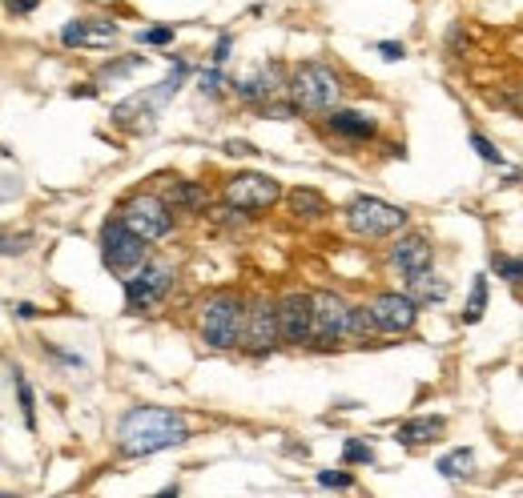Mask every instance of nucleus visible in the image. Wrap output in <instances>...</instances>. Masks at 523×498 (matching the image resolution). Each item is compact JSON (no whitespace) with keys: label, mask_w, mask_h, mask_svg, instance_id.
<instances>
[{"label":"nucleus","mask_w":523,"mask_h":498,"mask_svg":"<svg viewBox=\"0 0 523 498\" xmlns=\"http://www.w3.org/2000/svg\"><path fill=\"white\" fill-rule=\"evenodd\" d=\"M190 438V422L170 406H133L117 422V454L121 458H153Z\"/></svg>","instance_id":"nucleus-1"},{"label":"nucleus","mask_w":523,"mask_h":498,"mask_svg":"<svg viewBox=\"0 0 523 498\" xmlns=\"http://www.w3.org/2000/svg\"><path fill=\"white\" fill-rule=\"evenodd\" d=\"M342 93H347V84H342V77L331 69V64L302 61V64H294V69H291L286 97H291L294 109L306 112V117H326L331 109H339Z\"/></svg>","instance_id":"nucleus-2"},{"label":"nucleus","mask_w":523,"mask_h":498,"mask_svg":"<svg viewBox=\"0 0 523 498\" xmlns=\"http://www.w3.org/2000/svg\"><path fill=\"white\" fill-rule=\"evenodd\" d=\"M246 298L233 289H218V294L202 298L198 306V337L210 350H238L242 330H246Z\"/></svg>","instance_id":"nucleus-3"},{"label":"nucleus","mask_w":523,"mask_h":498,"mask_svg":"<svg viewBox=\"0 0 523 498\" xmlns=\"http://www.w3.org/2000/svg\"><path fill=\"white\" fill-rule=\"evenodd\" d=\"M342 221H347V229L354 233V238L362 241H382V238H395V233L407 229L410 213L403 210V205L395 201H382V197H354V201L342 210Z\"/></svg>","instance_id":"nucleus-4"},{"label":"nucleus","mask_w":523,"mask_h":498,"mask_svg":"<svg viewBox=\"0 0 523 498\" xmlns=\"http://www.w3.org/2000/svg\"><path fill=\"white\" fill-rule=\"evenodd\" d=\"M97 241H101V261H105V269L121 281H125L129 274H137V269L153 258V253H149L153 241H145L142 233H133L121 218H109L105 225H101Z\"/></svg>","instance_id":"nucleus-5"},{"label":"nucleus","mask_w":523,"mask_h":498,"mask_svg":"<svg viewBox=\"0 0 523 498\" xmlns=\"http://www.w3.org/2000/svg\"><path fill=\"white\" fill-rule=\"evenodd\" d=\"M314 298V342L311 350H339L354 342V306L334 289H311Z\"/></svg>","instance_id":"nucleus-6"},{"label":"nucleus","mask_w":523,"mask_h":498,"mask_svg":"<svg viewBox=\"0 0 523 498\" xmlns=\"http://www.w3.org/2000/svg\"><path fill=\"white\" fill-rule=\"evenodd\" d=\"M177 281V266L170 258H149L137 274H129L121 286H125V309L129 314H149L153 306H162L170 298Z\"/></svg>","instance_id":"nucleus-7"},{"label":"nucleus","mask_w":523,"mask_h":498,"mask_svg":"<svg viewBox=\"0 0 523 498\" xmlns=\"http://www.w3.org/2000/svg\"><path fill=\"white\" fill-rule=\"evenodd\" d=\"M117 218L129 225L133 233H142L145 241H165L177 225V213L170 210L162 193H129L125 201L117 205Z\"/></svg>","instance_id":"nucleus-8"},{"label":"nucleus","mask_w":523,"mask_h":498,"mask_svg":"<svg viewBox=\"0 0 523 498\" xmlns=\"http://www.w3.org/2000/svg\"><path fill=\"white\" fill-rule=\"evenodd\" d=\"M282 342V322H278V302L274 298H250L246 306V330H242V346L250 358H270Z\"/></svg>","instance_id":"nucleus-9"},{"label":"nucleus","mask_w":523,"mask_h":498,"mask_svg":"<svg viewBox=\"0 0 523 498\" xmlns=\"http://www.w3.org/2000/svg\"><path fill=\"white\" fill-rule=\"evenodd\" d=\"M282 197H286L282 185L270 173H233V177H226V185H222V201L242 213H266V210H274Z\"/></svg>","instance_id":"nucleus-10"},{"label":"nucleus","mask_w":523,"mask_h":498,"mask_svg":"<svg viewBox=\"0 0 523 498\" xmlns=\"http://www.w3.org/2000/svg\"><path fill=\"white\" fill-rule=\"evenodd\" d=\"M286 84H291V77H286V64L282 61H266V64H258L254 73H246V77H233L230 93L242 101V105L262 109V105H270V101L286 97Z\"/></svg>","instance_id":"nucleus-11"},{"label":"nucleus","mask_w":523,"mask_h":498,"mask_svg":"<svg viewBox=\"0 0 523 498\" xmlns=\"http://www.w3.org/2000/svg\"><path fill=\"white\" fill-rule=\"evenodd\" d=\"M367 309H370V317H375L379 334H410L419 326V314H423V306H419L407 289H379L367 302Z\"/></svg>","instance_id":"nucleus-12"},{"label":"nucleus","mask_w":523,"mask_h":498,"mask_svg":"<svg viewBox=\"0 0 523 498\" xmlns=\"http://www.w3.org/2000/svg\"><path fill=\"white\" fill-rule=\"evenodd\" d=\"M387 266H390V274L395 278H415V274H423V269H431L435 266V246H431V238L427 233H395V241L387 246Z\"/></svg>","instance_id":"nucleus-13"},{"label":"nucleus","mask_w":523,"mask_h":498,"mask_svg":"<svg viewBox=\"0 0 523 498\" xmlns=\"http://www.w3.org/2000/svg\"><path fill=\"white\" fill-rule=\"evenodd\" d=\"M278 322H282L286 346H311L314 342V298L306 289H291L278 298Z\"/></svg>","instance_id":"nucleus-14"},{"label":"nucleus","mask_w":523,"mask_h":498,"mask_svg":"<svg viewBox=\"0 0 523 498\" xmlns=\"http://www.w3.org/2000/svg\"><path fill=\"white\" fill-rule=\"evenodd\" d=\"M121 28L117 21H109V16H77V21H69L61 28V44L64 49H109V44H117Z\"/></svg>","instance_id":"nucleus-15"},{"label":"nucleus","mask_w":523,"mask_h":498,"mask_svg":"<svg viewBox=\"0 0 523 498\" xmlns=\"http://www.w3.org/2000/svg\"><path fill=\"white\" fill-rule=\"evenodd\" d=\"M326 133L339 137V141H354V145H367V141L379 137V121L367 117L359 109H331L326 112Z\"/></svg>","instance_id":"nucleus-16"},{"label":"nucleus","mask_w":523,"mask_h":498,"mask_svg":"<svg viewBox=\"0 0 523 498\" xmlns=\"http://www.w3.org/2000/svg\"><path fill=\"white\" fill-rule=\"evenodd\" d=\"M165 201H170L173 213H185V218H202V213H210V190H205L202 181H173L165 185Z\"/></svg>","instance_id":"nucleus-17"},{"label":"nucleus","mask_w":523,"mask_h":498,"mask_svg":"<svg viewBox=\"0 0 523 498\" xmlns=\"http://www.w3.org/2000/svg\"><path fill=\"white\" fill-rule=\"evenodd\" d=\"M443 435H447V418H443V415H419V418H407L403 426L395 430L399 446H410V450L431 446V443H439Z\"/></svg>","instance_id":"nucleus-18"},{"label":"nucleus","mask_w":523,"mask_h":498,"mask_svg":"<svg viewBox=\"0 0 523 498\" xmlns=\"http://www.w3.org/2000/svg\"><path fill=\"white\" fill-rule=\"evenodd\" d=\"M286 205H291V218L302 225H319L331 218V201L319 190H311V185H298V190L286 193Z\"/></svg>","instance_id":"nucleus-19"},{"label":"nucleus","mask_w":523,"mask_h":498,"mask_svg":"<svg viewBox=\"0 0 523 498\" xmlns=\"http://www.w3.org/2000/svg\"><path fill=\"white\" fill-rule=\"evenodd\" d=\"M407 294L415 298L419 306H443L447 298H451V281L443 274H435V266H431V269H423V274L407 278Z\"/></svg>","instance_id":"nucleus-20"},{"label":"nucleus","mask_w":523,"mask_h":498,"mask_svg":"<svg viewBox=\"0 0 523 498\" xmlns=\"http://www.w3.org/2000/svg\"><path fill=\"white\" fill-rule=\"evenodd\" d=\"M435 471L443 474L447 483H467V478L475 474V450H471V446H455V450H447V454L439 458Z\"/></svg>","instance_id":"nucleus-21"},{"label":"nucleus","mask_w":523,"mask_h":498,"mask_svg":"<svg viewBox=\"0 0 523 498\" xmlns=\"http://www.w3.org/2000/svg\"><path fill=\"white\" fill-rule=\"evenodd\" d=\"M483 314H488V274L471 281V294H467V306H463V326H479Z\"/></svg>","instance_id":"nucleus-22"},{"label":"nucleus","mask_w":523,"mask_h":498,"mask_svg":"<svg viewBox=\"0 0 523 498\" xmlns=\"http://www.w3.org/2000/svg\"><path fill=\"white\" fill-rule=\"evenodd\" d=\"M491 101L508 112H516V117H523V81H499L491 89Z\"/></svg>","instance_id":"nucleus-23"},{"label":"nucleus","mask_w":523,"mask_h":498,"mask_svg":"<svg viewBox=\"0 0 523 498\" xmlns=\"http://www.w3.org/2000/svg\"><path fill=\"white\" fill-rule=\"evenodd\" d=\"M13 386H16V402H21V415H25V426L36 430V394L29 386V378H25L21 370H13Z\"/></svg>","instance_id":"nucleus-24"},{"label":"nucleus","mask_w":523,"mask_h":498,"mask_svg":"<svg viewBox=\"0 0 523 498\" xmlns=\"http://www.w3.org/2000/svg\"><path fill=\"white\" fill-rule=\"evenodd\" d=\"M491 274L511 281V286H523V258H511V253H491Z\"/></svg>","instance_id":"nucleus-25"},{"label":"nucleus","mask_w":523,"mask_h":498,"mask_svg":"<svg viewBox=\"0 0 523 498\" xmlns=\"http://www.w3.org/2000/svg\"><path fill=\"white\" fill-rule=\"evenodd\" d=\"M137 69H145V56H142V53H133V56H121V61H109L105 69L97 73V81H125L129 73H137Z\"/></svg>","instance_id":"nucleus-26"},{"label":"nucleus","mask_w":523,"mask_h":498,"mask_svg":"<svg viewBox=\"0 0 523 498\" xmlns=\"http://www.w3.org/2000/svg\"><path fill=\"white\" fill-rule=\"evenodd\" d=\"M198 89H202V97H210V101L226 97L230 81H226V73H222V64H210V69H202V77H198Z\"/></svg>","instance_id":"nucleus-27"},{"label":"nucleus","mask_w":523,"mask_h":498,"mask_svg":"<svg viewBox=\"0 0 523 498\" xmlns=\"http://www.w3.org/2000/svg\"><path fill=\"white\" fill-rule=\"evenodd\" d=\"M375 463V446L362 443V438H347L342 443V466H370Z\"/></svg>","instance_id":"nucleus-28"},{"label":"nucleus","mask_w":523,"mask_h":498,"mask_svg":"<svg viewBox=\"0 0 523 498\" xmlns=\"http://www.w3.org/2000/svg\"><path fill=\"white\" fill-rule=\"evenodd\" d=\"M467 145L475 149V157H479V161H488V165H503V153H499V149H495V141H491V137H483L479 129H471V137H467Z\"/></svg>","instance_id":"nucleus-29"},{"label":"nucleus","mask_w":523,"mask_h":498,"mask_svg":"<svg viewBox=\"0 0 523 498\" xmlns=\"http://www.w3.org/2000/svg\"><path fill=\"white\" fill-rule=\"evenodd\" d=\"M33 246V233H0V258H21Z\"/></svg>","instance_id":"nucleus-30"},{"label":"nucleus","mask_w":523,"mask_h":498,"mask_svg":"<svg viewBox=\"0 0 523 498\" xmlns=\"http://www.w3.org/2000/svg\"><path fill=\"white\" fill-rule=\"evenodd\" d=\"M137 44H149V49H165V44H173V28H170V24L142 28V33H137Z\"/></svg>","instance_id":"nucleus-31"},{"label":"nucleus","mask_w":523,"mask_h":498,"mask_svg":"<svg viewBox=\"0 0 523 498\" xmlns=\"http://www.w3.org/2000/svg\"><path fill=\"white\" fill-rule=\"evenodd\" d=\"M314 478H319V486H326V491H350L354 486V474L347 471H319Z\"/></svg>","instance_id":"nucleus-32"},{"label":"nucleus","mask_w":523,"mask_h":498,"mask_svg":"<svg viewBox=\"0 0 523 498\" xmlns=\"http://www.w3.org/2000/svg\"><path fill=\"white\" fill-rule=\"evenodd\" d=\"M230 49H233V33H222L213 41V53H210V64H226L230 61Z\"/></svg>","instance_id":"nucleus-33"},{"label":"nucleus","mask_w":523,"mask_h":498,"mask_svg":"<svg viewBox=\"0 0 523 498\" xmlns=\"http://www.w3.org/2000/svg\"><path fill=\"white\" fill-rule=\"evenodd\" d=\"M375 53L382 56V61H390V64L403 61V56H407V49H403L399 41H379V44H375Z\"/></svg>","instance_id":"nucleus-34"},{"label":"nucleus","mask_w":523,"mask_h":498,"mask_svg":"<svg viewBox=\"0 0 523 498\" xmlns=\"http://www.w3.org/2000/svg\"><path fill=\"white\" fill-rule=\"evenodd\" d=\"M5 8H8L13 16H29L33 8H36V0H5Z\"/></svg>","instance_id":"nucleus-35"},{"label":"nucleus","mask_w":523,"mask_h":498,"mask_svg":"<svg viewBox=\"0 0 523 498\" xmlns=\"http://www.w3.org/2000/svg\"><path fill=\"white\" fill-rule=\"evenodd\" d=\"M16 317H25V322H33V317H41V306H33V302H16Z\"/></svg>","instance_id":"nucleus-36"},{"label":"nucleus","mask_w":523,"mask_h":498,"mask_svg":"<svg viewBox=\"0 0 523 498\" xmlns=\"http://www.w3.org/2000/svg\"><path fill=\"white\" fill-rule=\"evenodd\" d=\"M226 153H233V157H242V153H258L250 141H226Z\"/></svg>","instance_id":"nucleus-37"},{"label":"nucleus","mask_w":523,"mask_h":498,"mask_svg":"<svg viewBox=\"0 0 523 498\" xmlns=\"http://www.w3.org/2000/svg\"><path fill=\"white\" fill-rule=\"evenodd\" d=\"M49 354H53V358H61L64 366H77V370L85 366V358H77V354H64V350H49Z\"/></svg>","instance_id":"nucleus-38"}]
</instances>
